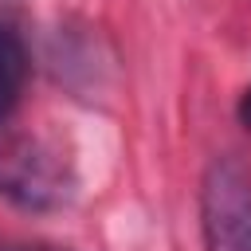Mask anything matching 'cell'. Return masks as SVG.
<instances>
[{
    "label": "cell",
    "instance_id": "obj_5",
    "mask_svg": "<svg viewBox=\"0 0 251 251\" xmlns=\"http://www.w3.org/2000/svg\"><path fill=\"white\" fill-rule=\"evenodd\" d=\"M239 122H243V126L251 129V86H247V94L239 98Z\"/></svg>",
    "mask_w": 251,
    "mask_h": 251
},
{
    "label": "cell",
    "instance_id": "obj_3",
    "mask_svg": "<svg viewBox=\"0 0 251 251\" xmlns=\"http://www.w3.org/2000/svg\"><path fill=\"white\" fill-rule=\"evenodd\" d=\"M24 82H27V47L12 24H0V126H8L12 114L20 110Z\"/></svg>",
    "mask_w": 251,
    "mask_h": 251
},
{
    "label": "cell",
    "instance_id": "obj_1",
    "mask_svg": "<svg viewBox=\"0 0 251 251\" xmlns=\"http://www.w3.org/2000/svg\"><path fill=\"white\" fill-rule=\"evenodd\" d=\"M75 192L67 157L35 133L0 126V196L24 212L63 208Z\"/></svg>",
    "mask_w": 251,
    "mask_h": 251
},
{
    "label": "cell",
    "instance_id": "obj_4",
    "mask_svg": "<svg viewBox=\"0 0 251 251\" xmlns=\"http://www.w3.org/2000/svg\"><path fill=\"white\" fill-rule=\"evenodd\" d=\"M0 251H67V247H47V243H4Z\"/></svg>",
    "mask_w": 251,
    "mask_h": 251
},
{
    "label": "cell",
    "instance_id": "obj_2",
    "mask_svg": "<svg viewBox=\"0 0 251 251\" xmlns=\"http://www.w3.org/2000/svg\"><path fill=\"white\" fill-rule=\"evenodd\" d=\"M200 224L208 251H251V180L227 157L212 161L204 173Z\"/></svg>",
    "mask_w": 251,
    "mask_h": 251
}]
</instances>
